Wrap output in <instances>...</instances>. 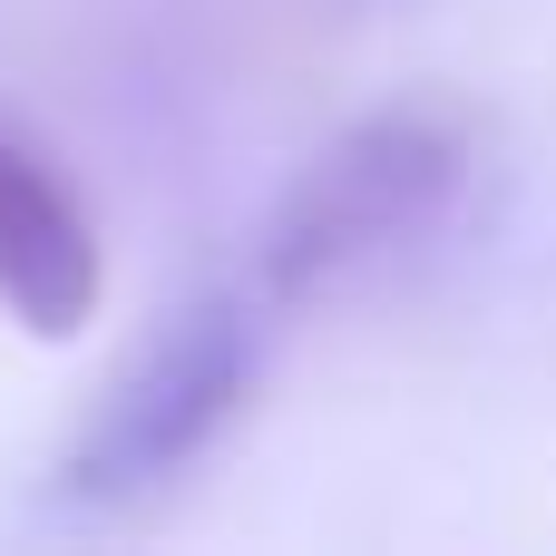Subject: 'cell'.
<instances>
[{
    "instance_id": "1",
    "label": "cell",
    "mask_w": 556,
    "mask_h": 556,
    "mask_svg": "<svg viewBox=\"0 0 556 556\" xmlns=\"http://www.w3.org/2000/svg\"><path fill=\"white\" fill-rule=\"evenodd\" d=\"M274 352V313L244 283L186 293L176 313H156L137 332V352L108 371V391L88 401V420L59 450V508L78 518H137L156 508L254 401Z\"/></svg>"
},
{
    "instance_id": "3",
    "label": "cell",
    "mask_w": 556,
    "mask_h": 556,
    "mask_svg": "<svg viewBox=\"0 0 556 556\" xmlns=\"http://www.w3.org/2000/svg\"><path fill=\"white\" fill-rule=\"evenodd\" d=\"M108 303V244L29 127L0 117V313L29 342H78Z\"/></svg>"
},
{
    "instance_id": "2",
    "label": "cell",
    "mask_w": 556,
    "mask_h": 556,
    "mask_svg": "<svg viewBox=\"0 0 556 556\" xmlns=\"http://www.w3.org/2000/svg\"><path fill=\"white\" fill-rule=\"evenodd\" d=\"M459 176H469V137L440 108H371L293 166V186L254 225V254H244L235 283L283 323V313L323 303L332 283H352V274L391 264L401 244H420L450 215Z\"/></svg>"
}]
</instances>
